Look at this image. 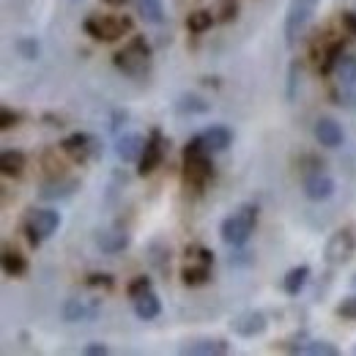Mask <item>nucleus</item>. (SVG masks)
Here are the masks:
<instances>
[{
    "label": "nucleus",
    "mask_w": 356,
    "mask_h": 356,
    "mask_svg": "<svg viewBox=\"0 0 356 356\" xmlns=\"http://www.w3.org/2000/svg\"><path fill=\"white\" fill-rule=\"evenodd\" d=\"M214 176V165L211 156L200 140V134H195L186 145H184V184L192 189H203L206 181Z\"/></svg>",
    "instance_id": "obj_1"
},
{
    "label": "nucleus",
    "mask_w": 356,
    "mask_h": 356,
    "mask_svg": "<svg viewBox=\"0 0 356 356\" xmlns=\"http://www.w3.org/2000/svg\"><path fill=\"white\" fill-rule=\"evenodd\" d=\"M255 225H258V209L255 206H241L238 211H233L230 217H225L222 227H220L222 241L227 247H233V250L236 247H244L250 241Z\"/></svg>",
    "instance_id": "obj_2"
},
{
    "label": "nucleus",
    "mask_w": 356,
    "mask_h": 356,
    "mask_svg": "<svg viewBox=\"0 0 356 356\" xmlns=\"http://www.w3.org/2000/svg\"><path fill=\"white\" fill-rule=\"evenodd\" d=\"M148 60H151V47H148V42H145L143 36H134L132 42L124 47L121 52L113 55L115 69H121V72L129 74V77L143 74V72L148 69Z\"/></svg>",
    "instance_id": "obj_3"
},
{
    "label": "nucleus",
    "mask_w": 356,
    "mask_h": 356,
    "mask_svg": "<svg viewBox=\"0 0 356 356\" xmlns=\"http://www.w3.org/2000/svg\"><path fill=\"white\" fill-rule=\"evenodd\" d=\"M315 6H318V0H291L288 14H285V42H288V47H296L299 39L305 36L312 14H315Z\"/></svg>",
    "instance_id": "obj_4"
},
{
    "label": "nucleus",
    "mask_w": 356,
    "mask_h": 356,
    "mask_svg": "<svg viewBox=\"0 0 356 356\" xmlns=\"http://www.w3.org/2000/svg\"><path fill=\"white\" fill-rule=\"evenodd\" d=\"M83 31L96 42H118L124 33L132 31L129 17H88L83 22Z\"/></svg>",
    "instance_id": "obj_5"
},
{
    "label": "nucleus",
    "mask_w": 356,
    "mask_h": 356,
    "mask_svg": "<svg viewBox=\"0 0 356 356\" xmlns=\"http://www.w3.org/2000/svg\"><path fill=\"white\" fill-rule=\"evenodd\" d=\"M60 151H63L72 162L83 165V162H88V159H99V156H102V143H99V137H93V134L74 132L60 143Z\"/></svg>",
    "instance_id": "obj_6"
},
{
    "label": "nucleus",
    "mask_w": 356,
    "mask_h": 356,
    "mask_svg": "<svg viewBox=\"0 0 356 356\" xmlns=\"http://www.w3.org/2000/svg\"><path fill=\"white\" fill-rule=\"evenodd\" d=\"M356 252V233L351 227H340L337 233H332V238L326 241V261L332 266H343L354 258Z\"/></svg>",
    "instance_id": "obj_7"
},
{
    "label": "nucleus",
    "mask_w": 356,
    "mask_h": 356,
    "mask_svg": "<svg viewBox=\"0 0 356 356\" xmlns=\"http://www.w3.org/2000/svg\"><path fill=\"white\" fill-rule=\"evenodd\" d=\"M165 137H162V132L159 129H151V134H148V140H145V148H143V156H140V168H137V173L145 178L151 176L159 165H162V159H165Z\"/></svg>",
    "instance_id": "obj_8"
},
{
    "label": "nucleus",
    "mask_w": 356,
    "mask_h": 356,
    "mask_svg": "<svg viewBox=\"0 0 356 356\" xmlns=\"http://www.w3.org/2000/svg\"><path fill=\"white\" fill-rule=\"evenodd\" d=\"M102 312V299H66L63 307H60V315L66 323H88V321H96Z\"/></svg>",
    "instance_id": "obj_9"
},
{
    "label": "nucleus",
    "mask_w": 356,
    "mask_h": 356,
    "mask_svg": "<svg viewBox=\"0 0 356 356\" xmlns=\"http://www.w3.org/2000/svg\"><path fill=\"white\" fill-rule=\"evenodd\" d=\"M266 326H268V321L261 310H247L230 321V329H233L238 337H258V334L266 332Z\"/></svg>",
    "instance_id": "obj_10"
},
{
    "label": "nucleus",
    "mask_w": 356,
    "mask_h": 356,
    "mask_svg": "<svg viewBox=\"0 0 356 356\" xmlns=\"http://www.w3.org/2000/svg\"><path fill=\"white\" fill-rule=\"evenodd\" d=\"M302 186H305V197H307V200H315V203L329 200V197L334 195V178L321 173V170H315L312 176L305 178Z\"/></svg>",
    "instance_id": "obj_11"
},
{
    "label": "nucleus",
    "mask_w": 356,
    "mask_h": 356,
    "mask_svg": "<svg viewBox=\"0 0 356 356\" xmlns=\"http://www.w3.org/2000/svg\"><path fill=\"white\" fill-rule=\"evenodd\" d=\"M143 148H145V140H143V137H140L137 132L121 134V137L115 140V154H118V159H121L124 165L140 162V156H143Z\"/></svg>",
    "instance_id": "obj_12"
},
{
    "label": "nucleus",
    "mask_w": 356,
    "mask_h": 356,
    "mask_svg": "<svg viewBox=\"0 0 356 356\" xmlns=\"http://www.w3.org/2000/svg\"><path fill=\"white\" fill-rule=\"evenodd\" d=\"M80 189V181L77 178H52V181H47L44 186L39 189V197L42 200H66V197H72L74 192Z\"/></svg>",
    "instance_id": "obj_13"
},
{
    "label": "nucleus",
    "mask_w": 356,
    "mask_h": 356,
    "mask_svg": "<svg viewBox=\"0 0 356 356\" xmlns=\"http://www.w3.org/2000/svg\"><path fill=\"white\" fill-rule=\"evenodd\" d=\"M315 140L323 148H337V145H343L346 134H343V127L334 118H318L315 121Z\"/></svg>",
    "instance_id": "obj_14"
},
{
    "label": "nucleus",
    "mask_w": 356,
    "mask_h": 356,
    "mask_svg": "<svg viewBox=\"0 0 356 356\" xmlns=\"http://www.w3.org/2000/svg\"><path fill=\"white\" fill-rule=\"evenodd\" d=\"M28 227H33L42 238H49L58 227H60V214L58 211H52V209H36V211H31V217H28Z\"/></svg>",
    "instance_id": "obj_15"
},
{
    "label": "nucleus",
    "mask_w": 356,
    "mask_h": 356,
    "mask_svg": "<svg viewBox=\"0 0 356 356\" xmlns=\"http://www.w3.org/2000/svg\"><path fill=\"white\" fill-rule=\"evenodd\" d=\"M96 244H99L102 252H107V255H118V252H124V250L129 247V233H127L124 227H113V230L99 233Z\"/></svg>",
    "instance_id": "obj_16"
},
{
    "label": "nucleus",
    "mask_w": 356,
    "mask_h": 356,
    "mask_svg": "<svg viewBox=\"0 0 356 356\" xmlns=\"http://www.w3.org/2000/svg\"><path fill=\"white\" fill-rule=\"evenodd\" d=\"M200 140L206 145L209 154H220V151H227L230 143H233V132L227 127H209L206 132H200Z\"/></svg>",
    "instance_id": "obj_17"
},
{
    "label": "nucleus",
    "mask_w": 356,
    "mask_h": 356,
    "mask_svg": "<svg viewBox=\"0 0 356 356\" xmlns=\"http://www.w3.org/2000/svg\"><path fill=\"white\" fill-rule=\"evenodd\" d=\"M181 354L225 356V354H230V346H227L225 340H195V343H186V346H181Z\"/></svg>",
    "instance_id": "obj_18"
},
{
    "label": "nucleus",
    "mask_w": 356,
    "mask_h": 356,
    "mask_svg": "<svg viewBox=\"0 0 356 356\" xmlns=\"http://www.w3.org/2000/svg\"><path fill=\"white\" fill-rule=\"evenodd\" d=\"M134 312H137L140 321H154V318H159V312H162V302H159V296H156L154 291H148V293H143L140 299H134Z\"/></svg>",
    "instance_id": "obj_19"
},
{
    "label": "nucleus",
    "mask_w": 356,
    "mask_h": 356,
    "mask_svg": "<svg viewBox=\"0 0 356 356\" xmlns=\"http://www.w3.org/2000/svg\"><path fill=\"white\" fill-rule=\"evenodd\" d=\"M307 280H310V266H296L291 268L288 274H285V280H282V288H285V293L288 296H299L302 293V288L307 285Z\"/></svg>",
    "instance_id": "obj_20"
},
{
    "label": "nucleus",
    "mask_w": 356,
    "mask_h": 356,
    "mask_svg": "<svg viewBox=\"0 0 356 356\" xmlns=\"http://www.w3.org/2000/svg\"><path fill=\"white\" fill-rule=\"evenodd\" d=\"M25 154L22 151H3L0 154V168H3V176H22L25 170Z\"/></svg>",
    "instance_id": "obj_21"
},
{
    "label": "nucleus",
    "mask_w": 356,
    "mask_h": 356,
    "mask_svg": "<svg viewBox=\"0 0 356 356\" xmlns=\"http://www.w3.org/2000/svg\"><path fill=\"white\" fill-rule=\"evenodd\" d=\"M28 258L25 255H19V252H14V250H6L3 252V271H6V277H25L28 274Z\"/></svg>",
    "instance_id": "obj_22"
},
{
    "label": "nucleus",
    "mask_w": 356,
    "mask_h": 356,
    "mask_svg": "<svg viewBox=\"0 0 356 356\" xmlns=\"http://www.w3.org/2000/svg\"><path fill=\"white\" fill-rule=\"evenodd\" d=\"M137 14H140L148 25H159V22L165 19L162 0H137Z\"/></svg>",
    "instance_id": "obj_23"
},
{
    "label": "nucleus",
    "mask_w": 356,
    "mask_h": 356,
    "mask_svg": "<svg viewBox=\"0 0 356 356\" xmlns=\"http://www.w3.org/2000/svg\"><path fill=\"white\" fill-rule=\"evenodd\" d=\"M209 277H211V266H206V264H195V266H186L181 271V280H184V285H189V288L206 285Z\"/></svg>",
    "instance_id": "obj_24"
},
{
    "label": "nucleus",
    "mask_w": 356,
    "mask_h": 356,
    "mask_svg": "<svg viewBox=\"0 0 356 356\" xmlns=\"http://www.w3.org/2000/svg\"><path fill=\"white\" fill-rule=\"evenodd\" d=\"M211 25H214L211 11H192V14L186 17V31H189V33H195V36H200V33L211 31Z\"/></svg>",
    "instance_id": "obj_25"
},
{
    "label": "nucleus",
    "mask_w": 356,
    "mask_h": 356,
    "mask_svg": "<svg viewBox=\"0 0 356 356\" xmlns=\"http://www.w3.org/2000/svg\"><path fill=\"white\" fill-rule=\"evenodd\" d=\"M340 86H356V55H343L334 69Z\"/></svg>",
    "instance_id": "obj_26"
},
{
    "label": "nucleus",
    "mask_w": 356,
    "mask_h": 356,
    "mask_svg": "<svg viewBox=\"0 0 356 356\" xmlns=\"http://www.w3.org/2000/svg\"><path fill=\"white\" fill-rule=\"evenodd\" d=\"M299 354H307V356H337L340 351L329 343V340H305L299 346Z\"/></svg>",
    "instance_id": "obj_27"
},
{
    "label": "nucleus",
    "mask_w": 356,
    "mask_h": 356,
    "mask_svg": "<svg viewBox=\"0 0 356 356\" xmlns=\"http://www.w3.org/2000/svg\"><path fill=\"white\" fill-rule=\"evenodd\" d=\"M176 110L178 113H209L211 104L206 99H200V96H181L176 102Z\"/></svg>",
    "instance_id": "obj_28"
},
{
    "label": "nucleus",
    "mask_w": 356,
    "mask_h": 356,
    "mask_svg": "<svg viewBox=\"0 0 356 356\" xmlns=\"http://www.w3.org/2000/svg\"><path fill=\"white\" fill-rule=\"evenodd\" d=\"M346 55V49L343 44L337 42V44H332L326 52H323V63H321V74H332L334 69H337V63H340V58Z\"/></svg>",
    "instance_id": "obj_29"
},
{
    "label": "nucleus",
    "mask_w": 356,
    "mask_h": 356,
    "mask_svg": "<svg viewBox=\"0 0 356 356\" xmlns=\"http://www.w3.org/2000/svg\"><path fill=\"white\" fill-rule=\"evenodd\" d=\"M151 291V277H145V274H140V277H134L132 282L127 285V293H129V299H140L143 293H148Z\"/></svg>",
    "instance_id": "obj_30"
},
{
    "label": "nucleus",
    "mask_w": 356,
    "mask_h": 356,
    "mask_svg": "<svg viewBox=\"0 0 356 356\" xmlns=\"http://www.w3.org/2000/svg\"><path fill=\"white\" fill-rule=\"evenodd\" d=\"M17 52H19L25 60H36V58H39V42H36V39H19V42H17Z\"/></svg>",
    "instance_id": "obj_31"
},
{
    "label": "nucleus",
    "mask_w": 356,
    "mask_h": 356,
    "mask_svg": "<svg viewBox=\"0 0 356 356\" xmlns=\"http://www.w3.org/2000/svg\"><path fill=\"white\" fill-rule=\"evenodd\" d=\"M86 285H90V288H113L115 280H113V274H99V271H93V274L86 277Z\"/></svg>",
    "instance_id": "obj_32"
},
{
    "label": "nucleus",
    "mask_w": 356,
    "mask_h": 356,
    "mask_svg": "<svg viewBox=\"0 0 356 356\" xmlns=\"http://www.w3.org/2000/svg\"><path fill=\"white\" fill-rule=\"evenodd\" d=\"M337 315L340 318H346V321H356V296H348V299H343L340 305H337Z\"/></svg>",
    "instance_id": "obj_33"
},
{
    "label": "nucleus",
    "mask_w": 356,
    "mask_h": 356,
    "mask_svg": "<svg viewBox=\"0 0 356 356\" xmlns=\"http://www.w3.org/2000/svg\"><path fill=\"white\" fill-rule=\"evenodd\" d=\"M238 14L236 0H220V22H233Z\"/></svg>",
    "instance_id": "obj_34"
},
{
    "label": "nucleus",
    "mask_w": 356,
    "mask_h": 356,
    "mask_svg": "<svg viewBox=\"0 0 356 356\" xmlns=\"http://www.w3.org/2000/svg\"><path fill=\"white\" fill-rule=\"evenodd\" d=\"M17 121H19V113H14L8 107L0 110V129H11V127H17Z\"/></svg>",
    "instance_id": "obj_35"
},
{
    "label": "nucleus",
    "mask_w": 356,
    "mask_h": 356,
    "mask_svg": "<svg viewBox=\"0 0 356 356\" xmlns=\"http://www.w3.org/2000/svg\"><path fill=\"white\" fill-rule=\"evenodd\" d=\"M296 83H299V63H291V72H288V99H296Z\"/></svg>",
    "instance_id": "obj_36"
},
{
    "label": "nucleus",
    "mask_w": 356,
    "mask_h": 356,
    "mask_svg": "<svg viewBox=\"0 0 356 356\" xmlns=\"http://www.w3.org/2000/svg\"><path fill=\"white\" fill-rule=\"evenodd\" d=\"M83 354L86 356H104L107 354V346H104V343H88V346L83 348Z\"/></svg>",
    "instance_id": "obj_37"
},
{
    "label": "nucleus",
    "mask_w": 356,
    "mask_h": 356,
    "mask_svg": "<svg viewBox=\"0 0 356 356\" xmlns=\"http://www.w3.org/2000/svg\"><path fill=\"white\" fill-rule=\"evenodd\" d=\"M343 25H346V31L356 39V11H346L343 14Z\"/></svg>",
    "instance_id": "obj_38"
},
{
    "label": "nucleus",
    "mask_w": 356,
    "mask_h": 356,
    "mask_svg": "<svg viewBox=\"0 0 356 356\" xmlns=\"http://www.w3.org/2000/svg\"><path fill=\"white\" fill-rule=\"evenodd\" d=\"M197 261L206 264V266H211V264H214V252L206 250V247H197Z\"/></svg>",
    "instance_id": "obj_39"
},
{
    "label": "nucleus",
    "mask_w": 356,
    "mask_h": 356,
    "mask_svg": "<svg viewBox=\"0 0 356 356\" xmlns=\"http://www.w3.org/2000/svg\"><path fill=\"white\" fill-rule=\"evenodd\" d=\"M127 118H129V115H127L124 110H118V113L113 115V132L118 134V129H121V121H127Z\"/></svg>",
    "instance_id": "obj_40"
},
{
    "label": "nucleus",
    "mask_w": 356,
    "mask_h": 356,
    "mask_svg": "<svg viewBox=\"0 0 356 356\" xmlns=\"http://www.w3.org/2000/svg\"><path fill=\"white\" fill-rule=\"evenodd\" d=\"M354 351H356V348H354Z\"/></svg>",
    "instance_id": "obj_41"
}]
</instances>
